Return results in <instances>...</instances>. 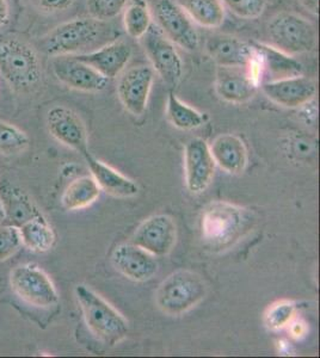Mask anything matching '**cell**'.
<instances>
[{
    "label": "cell",
    "instance_id": "cell-29",
    "mask_svg": "<svg viewBox=\"0 0 320 358\" xmlns=\"http://www.w3.org/2000/svg\"><path fill=\"white\" fill-rule=\"evenodd\" d=\"M30 145V138L25 131L11 123L0 121V155H17L25 151Z\"/></svg>",
    "mask_w": 320,
    "mask_h": 358
},
{
    "label": "cell",
    "instance_id": "cell-12",
    "mask_svg": "<svg viewBox=\"0 0 320 358\" xmlns=\"http://www.w3.org/2000/svg\"><path fill=\"white\" fill-rule=\"evenodd\" d=\"M47 128L57 141L81 153H90L85 124L79 115L66 106H53L47 114Z\"/></svg>",
    "mask_w": 320,
    "mask_h": 358
},
{
    "label": "cell",
    "instance_id": "cell-20",
    "mask_svg": "<svg viewBox=\"0 0 320 358\" xmlns=\"http://www.w3.org/2000/svg\"><path fill=\"white\" fill-rule=\"evenodd\" d=\"M251 43L260 62V84L304 74V66L295 57L288 55L267 43Z\"/></svg>",
    "mask_w": 320,
    "mask_h": 358
},
{
    "label": "cell",
    "instance_id": "cell-13",
    "mask_svg": "<svg viewBox=\"0 0 320 358\" xmlns=\"http://www.w3.org/2000/svg\"><path fill=\"white\" fill-rule=\"evenodd\" d=\"M52 69L59 82L77 91L101 92L109 84L108 78L103 77L91 66L78 60L74 55L53 57Z\"/></svg>",
    "mask_w": 320,
    "mask_h": 358
},
{
    "label": "cell",
    "instance_id": "cell-16",
    "mask_svg": "<svg viewBox=\"0 0 320 358\" xmlns=\"http://www.w3.org/2000/svg\"><path fill=\"white\" fill-rule=\"evenodd\" d=\"M260 83L245 67H220L216 69L215 91L225 102L243 104L255 97Z\"/></svg>",
    "mask_w": 320,
    "mask_h": 358
},
{
    "label": "cell",
    "instance_id": "cell-6",
    "mask_svg": "<svg viewBox=\"0 0 320 358\" xmlns=\"http://www.w3.org/2000/svg\"><path fill=\"white\" fill-rule=\"evenodd\" d=\"M206 294L207 285L197 273L179 270L159 285L155 302L162 313L179 317L202 301Z\"/></svg>",
    "mask_w": 320,
    "mask_h": 358
},
{
    "label": "cell",
    "instance_id": "cell-31",
    "mask_svg": "<svg viewBox=\"0 0 320 358\" xmlns=\"http://www.w3.org/2000/svg\"><path fill=\"white\" fill-rule=\"evenodd\" d=\"M130 0H86L90 17L98 21L108 22L125 11Z\"/></svg>",
    "mask_w": 320,
    "mask_h": 358
},
{
    "label": "cell",
    "instance_id": "cell-35",
    "mask_svg": "<svg viewBox=\"0 0 320 358\" xmlns=\"http://www.w3.org/2000/svg\"><path fill=\"white\" fill-rule=\"evenodd\" d=\"M10 21V8L8 0H0V28L8 25Z\"/></svg>",
    "mask_w": 320,
    "mask_h": 358
},
{
    "label": "cell",
    "instance_id": "cell-4",
    "mask_svg": "<svg viewBox=\"0 0 320 358\" xmlns=\"http://www.w3.org/2000/svg\"><path fill=\"white\" fill-rule=\"evenodd\" d=\"M267 45L292 57L311 53L318 43V34L312 22L288 11L272 17L267 23Z\"/></svg>",
    "mask_w": 320,
    "mask_h": 358
},
{
    "label": "cell",
    "instance_id": "cell-5",
    "mask_svg": "<svg viewBox=\"0 0 320 358\" xmlns=\"http://www.w3.org/2000/svg\"><path fill=\"white\" fill-rule=\"evenodd\" d=\"M247 222L246 212L242 208L220 201L213 202L203 210L201 236L209 248L223 250L239 241Z\"/></svg>",
    "mask_w": 320,
    "mask_h": 358
},
{
    "label": "cell",
    "instance_id": "cell-3",
    "mask_svg": "<svg viewBox=\"0 0 320 358\" xmlns=\"http://www.w3.org/2000/svg\"><path fill=\"white\" fill-rule=\"evenodd\" d=\"M74 293L86 325L98 341L106 345L113 346L127 337L130 326L126 317L103 297L84 285H77Z\"/></svg>",
    "mask_w": 320,
    "mask_h": 358
},
{
    "label": "cell",
    "instance_id": "cell-25",
    "mask_svg": "<svg viewBox=\"0 0 320 358\" xmlns=\"http://www.w3.org/2000/svg\"><path fill=\"white\" fill-rule=\"evenodd\" d=\"M101 189L92 176H83L67 185L61 197L62 207L67 210H81L97 201Z\"/></svg>",
    "mask_w": 320,
    "mask_h": 358
},
{
    "label": "cell",
    "instance_id": "cell-37",
    "mask_svg": "<svg viewBox=\"0 0 320 358\" xmlns=\"http://www.w3.org/2000/svg\"><path fill=\"white\" fill-rule=\"evenodd\" d=\"M291 326V332H292L293 337L299 338L302 337L306 334V327H305L304 324H301V322H294V324H289Z\"/></svg>",
    "mask_w": 320,
    "mask_h": 358
},
{
    "label": "cell",
    "instance_id": "cell-2",
    "mask_svg": "<svg viewBox=\"0 0 320 358\" xmlns=\"http://www.w3.org/2000/svg\"><path fill=\"white\" fill-rule=\"evenodd\" d=\"M0 74L16 94H34L43 77L35 48L18 37L0 36Z\"/></svg>",
    "mask_w": 320,
    "mask_h": 358
},
{
    "label": "cell",
    "instance_id": "cell-33",
    "mask_svg": "<svg viewBox=\"0 0 320 358\" xmlns=\"http://www.w3.org/2000/svg\"><path fill=\"white\" fill-rule=\"evenodd\" d=\"M22 246L20 229L8 224H0V262L15 256Z\"/></svg>",
    "mask_w": 320,
    "mask_h": 358
},
{
    "label": "cell",
    "instance_id": "cell-24",
    "mask_svg": "<svg viewBox=\"0 0 320 358\" xmlns=\"http://www.w3.org/2000/svg\"><path fill=\"white\" fill-rule=\"evenodd\" d=\"M18 229L22 246L32 252H48L55 244V232L43 214L22 224Z\"/></svg>",
    "mask_w": 320,
    "mask_h": 358
},
{
    "label": "cell",
    "instance_id": "cell-23",
    "mask_svg": "<svg viewBox=\"0 0 320 358\" xmlns=\"http://www.w3.org/2000/svg\"><path fill=\"white\" fill-rule=\"evenodd\" d=\"M91 176L97 182L103 192L115 197H133L139 192V187L133 180L121 175L115 169L95 158L94 155H84Z\"/></svg>",
    "mask_w": 320,
    "mask_h": 358
},
{
    "label": "cell",
    "instance_id": "cell-14",
    "mask_svg": "<svg viewBox=\"0 0 320 358\" xmlns=\"http://www.w3.org/2000/svg\"><path fill=\"white\" fill-rule=\"evenodd\" d=\"M186 184L191 194L206 192L214 177L215 162L211 148L203 138H194L188 141L184 150Z\"/></svg>",
    "mask_w": 320,
    "mask_h": 358
},
{
    "label": "cell",
    "instance_id": "cell-8",
    "mask_svg": "<svg viewBox=\"0 0 320 358\" xmlns=\"http://www.w3.org/2000/svg\"><path fill=\"white\" fill-rule=\"evenodd\" d=\"M142 38V45L154 73L169 86H176L183 76V60L176 45L155 24L151 25Z\"/></svg>",
    "mask_w": 320,
    "mask_h": 358
},
{
    "label": "cell",
    "instance_id": "cell-38",
    "mask_svg": "<svg viewBox=\"0 0 320 358\" xmlns=\"http://www.w3.org/2000/svg\"><path fill=\"white\" fill-rule=\"evenodd\" d=\"M5 220V213L4 208H3V203H1V201H0V224H3Z\"/></svg>",
    "mask_w": 320,
    "mask_h": 358
},
{
    "label": "cell",
    "instance_id": "cell-28",
    "mask_svg": "<svg viewBox=\"0 0 320 358\" xmlns=\"http://www.w3.org/2000/svg\"><path fill=\"white\" fill-rule=\"evenodd\" d=\"M152 23V13L145 0H130L123 13V27L127 35L139 40L148 31Z\"/></svg>",
    "mask_w": 320,
    "mask_h": 358
},
{
    "label": "cell",
    "instance_id": "cell-10",
    "mask_svg": "<svg viewBox=\"0 0 320 358\" xmlns=\"http://www.w3.org/2000/svg\"><path fill=\"white\" fill-rule=\"evenodd\" d=\"M154 74L153 69L146 65L134 66L120 74L118 96L122 106L133 116L138 117L146 111Z\"/></svg>",
    "mask_w": 320,
    "mask_h": 358
},
{
    "label": "cell",
    "instance_id": "cell-26",
    "mask_svg": "<svg viewBox=\"0 0 320 358\" xmlns=\"http://www.w3.org/2000/svg\"><path fill=\"white\" fill-rule=\"evenodd\" d=\"M179 5L191 21L203 28H219L225 20L221 0H179Z\"/></svg>",
    "mask_w": 320,
    "mask_h": 358
},
{
    "label": "cell",
    "instance_id": "cell-18",
    "mask_svg": "<svg viewBox=\"0 0 320 358\" xmlns=\"http://www.w3.org/2000/svg\"><path fill=\"white\" fill-rule=\"evenodd\" d=\"M113 268L134 282H146L158 271L155 257L137 245H118L111 255Z\"/></svg>",
    "mask_w": 320,
    "mask_h": 358
},
{
    "label": "cell",
    "instance_id": "cell-21",
    "mask_svg": "<svg viewBox=\"0 0 320 358\" xmlns=\"http://www.w3.org/2000/svg\"><path fill=\"white\" fill-rule=\"evenodd\" d=\"M0 201L5 213L3 224L20 228L34 217L42 215L34 201L6 178H0Z\"/></svg>",
    "mask_w": 320,
    "mask_h": 358
},
{
    "label": "cell",
    "instance_id": "cell-15",
    "mask_svg": "<svg viewBox=\"0 0 320 358\" xmlns=\"http://www.w3.org/2000/svg\"><path fill=\"white\" fill-rule=\"evenodd\" d=\"M260 86L270 101L288 109L301 108L316 96V82L304 74L262 83Z\"/></svg>",
    "mask_w": 320,
    "mask_h": 358
},
{
    "label": "cell",
    "instance_id": "cell-36",
    "mask_svg": "<svg viewBox=\"0 0 320 358\" xmlns=\"http://www.w3.org/2000/svg\"><path fill=\"white\" fill-rule=\"evenodd\" d=\"M302 6H304L308 13H312L314 16L319 13V0H299Z\"/></svg>",
    "mask_w": 320,
    "mask_h": 358
},
{
    "label": "cell",
    "instance_id": "cell-34",
    "mask_svg": "<svg viewBox=\"0 0 320 358\" xmlns=\"http://www.w3.org/2000/svg\"><path fill=\"white\" fill-rule=\"evenodd\" d=\"M76 0H39L42 11L48 13H64L74 6Z\"/></svg>",
    "mask_w": 320,
    "mask_h": 358
},
{
    "label": "cell",
    "instance_id": "cell-17",
    "mask_svg": "<svg viewBox=\"0 0 320 358\" xmlns=\"http://www.w3.org/2000/svg\"><path fill=\"white\" fill-rule=\"evenodd\" d=\"M133 55V50L127 42L113 40L89 53L74 55L78 60L91 66L98 73L108 79H115L126 69Z\"/></svg>",
    "mask_w": 320,
    "mask_h": 358
},
{
    "label": "cell",
    "instance_id": "cell-9",
    "mask_svg": "<svg viewBox=\"0 0 320 358\" xmlns=\"http://www.w3.org/2000/svg\"><path fill=\"white\" fill-rule=\"evenodd\" d=\"M155 25L174 45L188 52L199 48L200 36L190 17L174 0H158L154 6Z\"/></svg>",
    "mask_w": 320,
    "mask_h": 358
},
{
    "label": "cell",
    "instance_id": "cell-1",
    "mask_svg": "<svg viewBox=\"0 0 320 358\" xmlns=\"http://www.w3.org/2000/svg\"><path fill=\"white\" fill-rule=\"evenodd\" d=\"M113 30L106 22L81 17L57 25L41 42L48 57H66L89 53L106 45Z\"/></svg>",
    "mask_w": 320,
    "mask_h": 358
},
{
    "label": "cell",
    "instance_id": "cell-7",
    "mask_svg": "<svg viewBox=\"0 0 320 358\" xmlns=\"http://www.w3.org/2000/svg\"><path fill=\"white\" fill-rule=\"evenodd\" d=\"M10 285L20 300L39 308L59 302V294L48 275L33 264L20 265L10 273Z\"/></svg>",
    "mask_w": 320,
    "mask_h": 358
},
{
    "label": "cell",
    "instance_id": "cell-30",
    "mask_svg": "<svg viewBox=\"0 0 320 358\" xmlns=\"http://www.w3.org/2000/svg\"><path fill=\"white\" fill-rule=\"evenodd\" d=\"M296 306L292 301H279L269 307L264 324L269 330L277 331L289 325L295 317Z\"/></svg>",
    "mask_w": 320,
    "mask_h": 358
},
{
    "label": "cell",
    "instance_id": "cell-11",
    "mask_svg": "<svg viewBox=\"0 0 320 358\" xmlns=\"http://www.w3.org/2000/svg\"><path fill=\"white\" fill-rule=\"evenodd\" d=\"M177 241V228L170 216L153 215L144 221L134 232L130 243L154 257H165Z\"/></svg>",
    "mask_w": 320,
    "mask_h": 358
},
{
    "label": "cell",
    "instance_id": "cell-19",
    "mask_svg": "<svg viewBox=\"0 0 320 358\" xmlns=\"http://www.w3.org/2000/svg\"><path fill=\"white\" fill-rule=\"evenodd\" d=\"M206 50L220 67H245L255 62L256 50L251 42L243 41L231 35L208 37Z\"/></svg>",
    "mask_w": 320,
    "mask_h": 358
},
{
    "label": "cell",
    "instance_id": "cell-22",
    "mask_svg": "<svg viewBox=\"0 0 320 358\" xmlns=\"http://www.w3.org/2000/svg\"><path fill=\"white\" fill-rule=\"evenodd\" d=\"M215 165L231 175H239L247 165V150L243 140L235 134H221L211 146Z\"/></svg>",
    "mask_w": 320,
    "mask_h": 358
},
{
    "label": "cell",
    "instance_id": "cell-27",
    "mask_svg": "<svg viewBox=\"0 0 320 358\" xmlns=\"http://www.w3.org/2000/svg\"><path fill=\"white\" fill-rule=\"evenodd\" d=\"M167 116L172 126L181 131H193L204 123L203 115L182 102L174 92L167 96Z\"/></svg>",
    "mask_w": 320,
    "mask_h": 358
},
{
    "label": "cell",
    "instance_id": "cell-32",
    "mask_svg": "<svg viewBox=\"0 0 320 358\" xmlns=\"http://www.w3.org/2000/svg\"><path fill=\"white\" fill-rule=\"evenodd\" d=\"M223 8H227L235 16L243 20H256L263 15L267 0H221Z\"/></svg>",
    "mask_w": 320,
    "mask_h": 358
}]
</instances>
